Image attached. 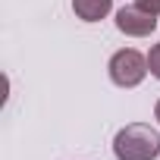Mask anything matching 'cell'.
Returning <instances> with one entry per match:
<instances>
[{
	"label": "cell",
	"mask_w": 160,
	"mask_h": 160,
	"mask_svg": "<svg viewBox=\"0 0 160 160\" xmlns=\"http://www.w3.org/2000/svg\"><path fill=\"white\" fill-rule=\"evenodd\" d=\"M116 160H154L160 154V132L144 122H129L113 138Z\"/></svg>",
	"instance_id": "6da1fadb"
},
{
	"label": "cell",
	"mask_w": 160,
	"mask_h": 160,
	"mask_svg": "<svg viewBox=\"0 0 160 160\" xmlns=\"http://www.w3.org/2000/svg\"><path fill=\"white\" fill-rule=\"evenodd\" d=\"M110 78H113V85L119 88H135L144 82V75H148V57H141L138 50L132 47H122L110 57Z\"/></svg>",
	"instance_id": "7a4b0ae2"
},
{
	"label": "cell",
	"mask_w": 160,
	"mask_h": 160,
	"mask_svg": "<svg viewBox=\"0 0 160 160\" xmlns=\"http://www.w3.org/2000/svg\"><path fill=\"white\" fill-rule=\"evenodd\" d=\"M116 28L129 38H148L154 28H157V16H151L148 10H141L138 3L132 7H122L116 13Z\"/></svg>",
	"instance_id": "3957f363"
},
{
	"label": "cell",
	"mask_w": 160,
	"mask_h": 160,
	"mask_svg": "<svg viewBox=\"0 0 160 160\" xmlns=\"http://www.w3.org/2000/svg\"><path fill=\"white\" fill-rule=\"evenodd\" d=\"M113 7V0H72V10L82 22H101Z\"/></svg>",
	"instance_id": "277c9868"
},
{
	"label": "cell",
	"mask_w": 160,
	"mask_h": 160,
	"mask_svg": "<svg viewBox=\"0 0 160 160\" xmlns=\"http://www.w3.org/2000/svg\"><path fill=\"white\" fill-rule=\"evenodd\" d=\"M148 69H151L154 78H160V44L151 47V53H148Z\"/></svg>",
	"instance_id": "5b68a950"
},
{
	"label": "cell",
	"mask_w": 160,
	"mask_h": 160,
	"mask_svg": "<svg viewBox=\"0 0 160 160\" xmlns=\"http://www.w3.org/2000/svg\"><path fill=\"white\" fill-rule=\"evenodd\" d=\"M141 10H148L151 16H160V0H135Z\"/></svg>",
	"instance_id": "8992f818"
},
{
	"label": "cell",
	"mask_w": 160,
	"mask_h": 160,
	"mask_svg": "<svg viewBox=\"0 0 160 160\" xmlns=\"http://www.w3.org/2000/svg\"><path fill=\"white\" fill-rule=\"evenodd\" d=\"M154 116H157V122H160V101H157V107H154Z\"/></svg>",
	"instance_id": "52a82bcc"
}]
</instances>
